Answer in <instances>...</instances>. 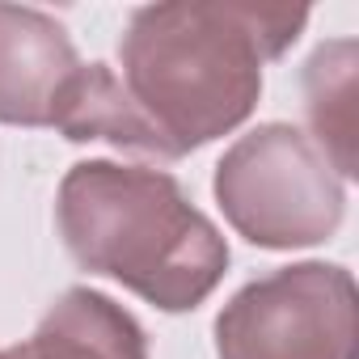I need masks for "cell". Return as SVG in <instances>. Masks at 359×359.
<instances>
[{
	"mask_svg": "<svg viewBox=\"0 0 359 359\" xmlns=\"http://www.w3.org/2000/svg\"><path fill=\"white\" fill-rule=\"evenodd\" d=\"M309 9L275 5H144L118 39V85L148 131L156 161H177L237 131Z\"/></svg>",
	"mask_w": 359,
	"mask_h": 359,
	"instance_id": "cell-1",
	"label": "cell"
},
{
	"mask_svg": "<svg viewBox=\"0 0 359 359\" xmlns=\"http://www.w3.org/2000/svg\"><path fill=\"white\" fill-rule=\"evenodd\" d=\"M55 224L81 271L123 283L161 313L199 309L229 271L224 233L165 169L72 165L55 195Z\"/></svg>",
	"mask_w": 359,
	"mask_h": 359,
	"instance_id": "cell-2",
	"label": "cell"
},
{
	"mask_svg": "<svg viewBox=\"0 0 359 359\" xmlns=\"http://www.w3.org/2000/svg\"><path fill=\"white\" fill-rule=\"evenodd\" d=\"M216 203L258 250H304L338 233L346 187L321 148L292 123L245 131L216 165Z\"/></svg>",
	"mask_w": 359,
	"mask_h": 359,
	"instance_id": "cell-3",
	"label": "cell"
},
{
	"mask_svg": "<svg viewBox=\"0 0 359 359\" xmlns=\"http://www.w3.org/2000/svg\"><path fill=\"white\" fill-rule=\"evenodd\" d=\"M220 359H355L359 300L338 262H292L245 283L216 317Z\"/></svg>",
	"mask_w": 359,
	"mask_h": 359,
	"instance_id": "cell-4",
	"label": "cell"
},
{
	"mask_svg": "<svg viewBox=\"0 0 359 359\" xmlns=\"http://www.w3.org/2000/svg\"><path fill=\"white\" fill-rule=\"evenodd\" d=\"M76 76L81 55L64 22L30 5H0V123L55 127Z\"/></svg>",
	"mask_w": 359,
	"mask_h": 359,
	"instance_id": "cell-5",
	"label": "cell"
},
{
	"mask_svg": "<svg viewBox=\"0 0 359 359\" xmlns=\"http://www.w3.org/2000/svg\"><path fill=\"white\" fill-rule=\"evenodd\" d=\"M0 359H148V334L106 292L68 287L34 334L5 346Z\"/></svg>",
	"mask_w": 359,
	"mask_h": 359,
	"instance_id": "cell-6",
	"label": "cell"
},
{
	"mask_svg": "<svg viewBox=\"0 0 359 359\" xmlns=\"http://www.w3.org/2000/svg\"><path fill=\"white\" fill-rule=\"evenodd\" d=\"M355 72L359 47L355 39L321 43L304 64V114L313 127V144L334 165L338 177H355Z\"/></svg>",
	"mask_w": 359,
	"mask_h": 359,
	"instance_id": "cell-7",
	"label": "cell"
}]
</instances>
